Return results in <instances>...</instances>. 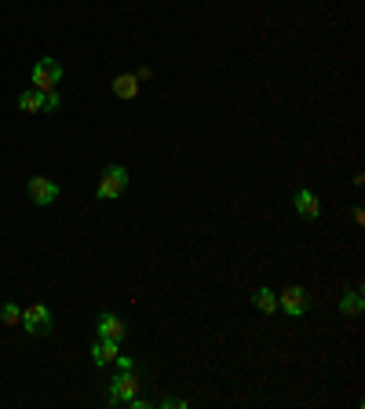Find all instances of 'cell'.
Here are the masks:
<instances>
[{
  "label": "cell",
  "mask_w": 365,
  "mask_h": 409,
  "mask_svg": "<svg viewBox=\"0 0 365 409\" xmlns=\"http://www.w3.org/2000/svg\"><path fill=\"white\" fill-rule=\"evenodd\" d=\"M113 362H117L120 369H135V362H132L128 355H120V351H117V358H113Z\"/></svg>",
  "instance_id": "obj_17"
},
{
  "label": "cell",
  "mask_w": 365,
  "mask_h": 409,
  "mask_svg": "<svg viewBox=\"0 0 365 409\" xmlns=\"http://www.w3.org/2000/svg\"><path fill=\"white\" fill-rule=\"evenodd\" d=\"M58 81H63V62L58 59H37V66L29 70V84H34L37 91H51Z\"/></svg>",
  "instance_id": "obj_2"
},
{
  "label": "cell",
  "mask_w": 365,
  "mask_h": 409,
  "mask_svg": "<svg viewBox=\"0 0 365 409\" xmlns=\"http://www.w3.org/2000/svg\"><path fill=\"white\" fill-rule=\"evenodd\" d=\"M26 333H34V336H44V333H51V310L44 307V303H29L26 310H22V322H19Z\"/></svg>",
  "instance_id": "obj_4"
},
{
  "label": "cell",
  "mask_w": 365,
  "mask_h": 409,
  "mask_svg": "<svg viewBox=\"0 0 365 409\" xmlns=\"http://www.w3.org/2000/svg\"><path fill=\"white\" fill-rule=\"evenodd\" d=\"M182 405H187V402H182V398H161V409H182Z\"/></svg>",
  "instance_id": "obj_16"
},
{
  "label": "cell",
  "mask_w": 365,
  "mask_h": 409,
  "mask_svg": "<svg viewBox=\"0 0 365 409\" xmlns=\"http://www.w3.org/2000/svg\"><path fill=\"white\" fill-rule=\"evenodd\" d=\"M96 333H99L103 340H117V343H120V340H125V333H128V325L120 322L117 314H110V310H106V314H99V322H96Z\"/></svg>",
  "instance_id": "obj_7"
},
{
  "label": "cell",
  "mask_w": 365,
  "mask_h": 409,
  "mask_svg": "<svg viewBox=\"0 0 365 409\" xmlns=\"http://www.w3.org/2000/svg\"><path fill=\"white\" fill-rule=\"evenodd\" d=\"M340 310L347 314V318H358V314L365 310V300H361V289H351V293H344V300H340Z\"/></svg>",
  "instance_id": "obj_12"
},
{
  "label": "cell",
  "mask_w": 365,
  "mask_h": 409,
  "mask_svg": "<svg viewBox=\"0 0 365 409\" xmlns=\"http://www.w3.org/2000/svg\"><path fill=\"white\" fill-rule=\"evenodd\" d=\"M278 310L292 314V318H303V314H307V289L289 286L285 293H278Z\"/></svg>",
  "instance_id": "obj_6"
},
{
  "label": "cell",
  "mask_w": 365,
  "mask_h": 409,
  "mask_svg": "<svg viewBox=\"0 0 365 409\" xmlns=\"http://www.w3.org/2000/svg\"><path fill=\"white\" fill-rule=\"evenodd\" d=\"M125 186H128V168L125 165H106L103 176H99V186H96V198L113 201V198L125 194Z\"/></svg>",
  "instance_id": "obj_1"
},
{
  "label": "cell",
  "mask_w": 365,
  "mask_h": 409,
  "mask_svg": "<svg viewBox=\"0 0 365 409\" xmlns=\"http://www.w3.org/2000/svg\"><path fill=\"white\" fill-rule=\"evenodd\" d=\"M113 358H117V340H103V336H99L96 348H91V362H96L99 369H106Z\"/></svg>",
  "instance_id": "obj_10"
},
{
  "label": "cell",
  "mask_w": 365,
  "mask_h": 409,
  "mask_svg": "<svg viewBox=\"0 0 365 409\" xmlns=\"http://www.w3.org/2000/svg\"><path fill=\"white\" fill-rule=\"evenodd\" d=\"M19 110H22V113H44V91L26 88L22 96H19Z\"/></svg>",
  "instance_id": "obj_11"
},
{
  "label": "cell",
  "mask_w": 365,
  "mask_h": 409,
  "mask_svg": "<svg viewBox=\"0 0 365 409\" xmlns=\"http://www.w3.org/2000/svg\"><path fill=\"white\" fill-rule=\"evenodd\" d=\"M110 88H113L117 99H135V96H139V77H135V74H117Z\"/></svg>",
  "instance_id": "obj_9"
},
{
  "label": "cell",
  "mask_w": 365,
  "mask_h": 409,
  "mask_svg": "<svg viewBox=\"0 0 365 409\" xmlns=\"http://www.w3.org/2000/svg\"><path fill=\"white\" fill-rule=\"evenodd\" d=\"M106 398L110 402H135L139 398V376L132 373V369H120V376H113L110 380V391H106Z\"/></svg>",
  "instance_id": "obj_3"
},
{
  "label": "cell",
  "mask_w": 365,
  "mask_h": 409,
  "mask_svg": "<svg viewBox=\"0 0 365 409\" xmlns=\"http://www.w3.org/2000/svg\"><path fill=\"white\" fill-rule=\"evenodd\" d=\"M26 191H29V201L37 208H48L51 201H58V183H51L48 176H29Z\"/></svg>",
  "instance_id": "obj_5"
},
{
  "label": "cell",
  "mask_w": 365,
  "mask_h": 409,
  "mask_svg": "<svg viewBox=\"0 0 365 409\" xmlns=\"http://www.w3.org/2000/svg\"><path fill=\"white\" fill-rule=\"evenodd\" d=\"M58 106H63V99H58V91L51 88V91H44V113H55Z\"/></svg>",
  "instance_id": "obj_15"
},
{
  "label": "cell",
  "mask_w": 365,
  "mask_h": 409,
  "mask_svg": "<svg viewBox=\"0 0 365 409\" xmlns=\"http://www.w3.org/2000/svg\"><path fill=\"white\" fill-rule=\"evenodd\" d=\"M0 322H4V325H19V322H22V310L8 300L4 307H0Z\"/></svg>",
  "instance_id": "obj_14"
},
{
  "label": "cell",
  "mask_w": 365,
  "mask_h": 409,
  "mask_svg": "<svg viewBox=\"0 0 365 409\" xmlns=\"http://www.w3.org/2000/svg\"><path fill=\"white\" fill-rule=\"evenodd\" d=\"M252 303H256L263 314H274V310H278V293L263 286V289H256V293H252Z\"/></svg>",
  "instance_id": "obj_13"
},
{
  "label": "cell",
  "mask_w": 365,
  "mask_h": 409,
  "mask_svg": "<svg viewBox=\"0 0 365 409\" xmlns=\"http://www.w3.org/2000/svg\"><path fill=\"white\" fill-rule=\"evenodd\" d=\"M292 205H296V212H299L303 219H318V216H322V205H318L314 191H296Z\"/></svg>",
  "instance_id": "obj_8"
}]
</instances>
